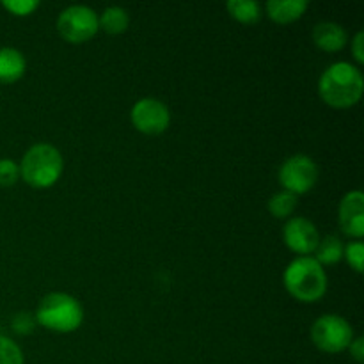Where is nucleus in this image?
<instances>
[{"instance_id":"nucleus-1","label":"nucleus","mask_w":364,"mask_h":364,"mask_svg":"<svg viewBox=\"0 0 364 364\" xmlns=\"http://www.w3.org/2000/svg\"><path fill=\"white\" fill-rule=\"evenodd\" d=\"M363 92V73L350 63L331 64L318 80L320 98L334 109H350L358 105Z\"/></svg>"},{"instance_id":"nucleus-2","label":"nucleus","mask_w":364,"mask_h":364,"mask_svg":"<svg viewBox=\"0 0 364 364\" xmlns=\"http://www.w3.org/2000/svg\"><path fill=\"white\" fill-rule=\"evenodd\" d=\"M284 288L299 302H318L327 291V274L311 256H299L284 270Z\"/></svg>"},{"instance_id":"nucleus-3","label":"nucleus","mask_w":364,"mask_h":364,"mask_svg":"<svg viewBox=\"0 0 364 364\" xmlns=\"http://www.w3.org/2000/svg\"><path fill=\"white\" fill-rule=\"evenodd\" d=\"M20 178L32 188H48L59 181L64 160L59 149L46 142L28 148L20 162Z\"/></svg>"},{"instance_id":"nucleus-4","label":"nucleus","mask_w":364,"mask_h":364,"mask_svg":"<svg viewBox=\"0 0 364 364\" xmlns=\"http://www.w3.org/2000/svg\"><path fill=\"white\" fill-rule=\"evenodd\" d=\"M36 323L53 333H75L84 322V309L80 302L70 294L53 291L48 294L38 306L34 315Z\"/></svg>"},{"instance_id":"nucleus-5","label":"nucleus","mask_w":364,"mask_h":364,"mask_svg":"<svg viewBox=\"0 0 364 364\" xmlns=\"http://www.w3.org/2000/svg\"><path fill=\"white\" fill-rule=\"evenodd\" d=\"M311 340L318 350L326 354H340L350 347L354 329L343 316L323 315L313 323Z\"/></svg>"},{"instance_id":"nucleus-6","label":"nucleus","mask_w":364,"mask_h":364,"mask_svg":"<svg viewBox=\"0 0 364 364\" xmlns=\"http://www.w3.org/2000/svg\"><path fill=\"white\" fill-rule=\"evenodd\" d=\"M57 31L64 41L80 45L98 34V14L87 6H70L57 18Z\"/></svg>"},{"instance_id":"nucleus-7","label":"nucleus","mask_w":364,"mask_h":364,"mask_svg":"<svg viewBox=\"0 0 364 364\" xmlns=\"http://www.w3.org/2000/svg\"><path fill=\"white\" fill-rule=\"evenodd\" d=\"M277 178L283 191L294 196L306 194L318 181V166L308 155H294L284 160Z\"/></svg>"},{"instance_id":"nucleus-8","label":"nucleus","mask_w":364,"mask_h":364,"mask_svg":"<svg viewBox=\"0 0 364 364\" xmlns=\"http://www.w3.org/2000/svg\"><path fill=\"white\" fill-rule=\"evenodd\" d=\"M132 124L144 135H160L169 128L171 112L164 102L156 98H142L132 107Z\"/></svg>"},{"instance_id":"nucleus-9","label":"nucleus","mask_w":364,"mask_h":364,"mask_svg":"<svg viewBox=\"0 0 364 364\" xmlns=\"http://www.w3.org/2000/svg\"><path fill=\"white\" fill-rule=\"evenodd\" d=\"M284 244L291 252L301 256L313 255L320 244V233L315 224L306 217H294L284 224Z\"/></svg>"},{"instance_id":"nucleus-10","label":"nucleus","mask_w":364,"mask_h":364,"mask_svg":"<svg viewBox=\"0 0 364 364\" xmlns=\"http://www.w3.org/2000/svg\"><path fill=\"white\" fill-rule=\"evenodd\" d=\"M338 217L341 231L355 240H361L364 235V194L361 191H352L343 196Z\"/></svg>"},{"instance_id":"nucleus-11","label":"nucleus","mask_w":364,"mask_h":364,"mask_svg":"<svg viewBox=\"0 0 364 364\" xmlns=\"http://www.w3.org/2000/svg\"><path fill=\"white\" fill-rule=\"evenodd\" d=\"M313 41L323 52H340L348 41L347 31L334 21H322L313 31Z\"/></svg>"},{"instance_id":"nucleus-12","label":"nucleus","mask_w":364,"mask_h":364,"mask_svg":"<svg viewBox=\"0 0 364 364\" xmlns=\"http://www.w3.org/2000/svg\"><path fill=\"white\" fill-rule=\"evenodd\" d=\"M308 7V0H270L265 9L270 20L279 25H288L302 18Z\"/></svg>"},{"instance_id":"nucleus-13","label":"nucleus","mask_w":364,"mask_h":364,"mask_svg":"<svg viewBox=\"0 0 364 364\" xmlns=\"http://www.w3.org/2000/svg\"><path fill=\"white\" fill-rule=\"evenodd\" d=\"M25 57L16 48H0V84H14L25 75Z\"/></svg>"},{"instance_id":"nucleus-14","label":"nucleus","mask_w":364,"mask_h":364,"mask_svg":"<svg viewBox=\"0 0 364 364\" xmlns=\"http://www.w3.org/2000/svg\"><path fill=\"white\" fill-rule=\"evenodd\" d=\"M98 25L107 34L119 36L127 32L128 25H130V16L123 7H107L98 16Z\"/></svg>"},{"instance_id":"nucleus-15","label":"nucleus","mask_w":364,"mask_h":364,"mask_svg":"<svg viewBox=\"0 0 364 364\" xmlns=\"http://www.w3.org/2000/svg\"><path fill=\"white\" fill-rule=\"evenodd\" d=\"M343 249L345 245L341 240L334 235H329L326 238H320V244L315 251V259L320 265H336L343 259Z\"/></svg>"},{"instance_id":"nucleus-16","label":"nucleus","mask_w":364,"mask_h":364,"mask_svg":"<svg viewBox=\"0 0 364 364\" xmlns=\"http://www.w3.org/2000/svg\"><path fill=\"white\" fill-rule=\"evenodd\" d=\"M226 7L231 18L244 25H252L262 18V6L255 0H230Z\"/></svg>"},{"instance_id":"nucleus-17","label":"nucleus","mask_w":364,"mask_h":364,"mask_svg":"<svg viewBox=\"0 0 364 364\" xmlns=\"http://www.w3.org/2000/svg\"><path fill=\"white\" fill-rule=\"evenodd\" d=\"M297 208V196L290 194L287 191L276 192L269 201V212L276 219H287Z\"/></svg>"},{"instance_id":"nucleus-18","label":"nucleus","mask_w":364,"mask_h":364,"mask_svg":"<svg viewBox=\"0 0 364 364\" xmlns=\"http://www.w3.org/2000/svg\"><path fill=\"white\" fill-rule=\"evenodd\" d=\"M0 364H25L21 348L2 334H0Z\"/></svg>"},{"instance_id":"nucleus-19","label":"nucleus","mask_w":364,"mask_h":364,"mask_svg":"<svg viewBox=\"0 0 364 364\" xmlns=\"http://www.w3.org/2000/svg\"><path fill=\"white\" fill-rule=\"evenodd\" d=\"M343 258L347 259V263L352 267V269L355 270V272L361 274L363 267H364V245H363V242L355 240V242H350L348 245H345Z\"/></svg>"},{"instance_id":"nucleus-20","label":"nucleus","mask_w":364,"mask_h":364,"mask_svg":"<svg viewBox=\"0 0 364 364\" xmlns=\"http://www.w3.org/2000/svg\"><path fill=\"white\" fill-rule=\"evenodd\" d=\"M20 180V167L9 159L0 160V187H13Z\"/></svg>"},{"instance_id":"nucleus-21","label":"nucleus","mask_w":364,"mask_h":364,"mask_svg":"<svg viewBox=\"0 0 364 364\" xmlns=\"http://www.w3.org/2000/svg\"><path fill=\"white\" fill-rule=\"evenodd\" d=\"M2 7L14 16H28L39 7L36 0H4Z\"/></svg>"},{"instance_id":"nucleus-22","label":"nucleus","mask_w":364,"mask_h":364,"mask_svg":"<svg viewBox=\"0 0 364 364\" xmlns=\"http://www.w3.org/2000/svg\"><path fill=\"white\" fill-rule=\"evenodd\" d=\"M34 326H36V318L27 311L18 313L13 320V329H14V333H18V334L32 333V331H34Z\"/></svg>"},{"instance_id":"nucleus-23","label":"nucleus","mask_w":364,"mask_h":364,"mask_svg":"<svg viewBox=\"0 0 364 364\" xmlns=\"http://www.w3.org/2000/svg\"><path fill=\"white\" fill-rule=\"evenodd\" d=\"M352 53L359 64L364 63V32L359 31L352 41Z\"/></svg>"},{"instance_id":"nucleus-24","label":"nucleus","mask_w":364,"mask_h":364,"mask_svg":"<svg viewBox=\"0 0 364 364\" xmlns=\"http://www.w3.org/2000/svg\"><path fill=\"white\" fill-rule=\"evenodd\" d=\"M347 350H350L352 359H354L355 363L361 364L364 361V340L363 338H354L350 343V347H348Z\"/></svg>"}]
</instances>
